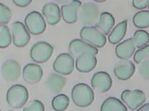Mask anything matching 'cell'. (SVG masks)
<instances>
[{
	"mask_svg": "<svg viewBox=\"0 0 149 111\" xmlns=\"http://www.w3.org/2000/svg\"><path fill=\"white\" fill-rule=\"evenodd\" d=\"M73 103L80 108L90 106L94 100V93L88 85L79 83L73 87L71 93Z\"/></svg>",
	"mask_w": 149,
	"mask_h": 111,
	"instance_id": "6da1fadb",
	"label": "cell"
},
{
	"mask_svg": "<svg viewBox=\"0 0 149 111\" xmlns=\"http://www.w3.org/2000/svg\"><path fill=\"white\" fill-rule=\"evenodd\" d=\"M29 93L27 89L21 84L14 85L8 90L6 101L9 106L13 109H20L28 100Z\"/></svg>",
	"mask_w": 149,
	"mask_h": 111,
	"instance_id": "7a4b0ae2",
	"label": "cell"
},
{
	"mask_svg": "<svg viewBox=\"0 0 149 111\" xmlns=\"http://www.w3.org/2000/svg\"><path fill=\"white\" fill-rule=\"evenodd\" d=\"M100 16V10L97 5L92 2H88L84 3L81 7L78 19L85 27H92L97 23Z\"/></svg>",
	"mask_w": 149,
	"mask_h": 111,
	"instance_id": "3957f363",
	"label": "cell"
},
{
	"mask_svg": "<svg viewBox=\"0 0 149 111\" xmlns=\"http://www.w3.org/2000/svg\"><path fill=\"white\" fill-rule=\"evenodd\" d=\"M82 40L96 47L102 48L107 42L106 36L95 27H84L80 31Z\"/></svg>",
	"mask_w": 149,
	"mask_h": 111,
	"instance_id": "277c9868",
	"label": "cell"
},
{
	"mask_svg": "<svg viewBox=\"0 0 149 111\" xmlns=\"http://www.w3.org/2000/svg\"><path fill=\"white\" fill-rule=\"evenodd\" d=\"M54 51L53 47L48 43L40 41L32 45L30 50L31 58L35 62L43 64L51 57Z\"/></svg>",
	"mask_w": 149,
	"mask_h": 111,
	"instance_id": "5b68a950",
	"label": "cell"
},
{
	"mask_svg": "<svg viewBox=\"0 0 149 111\" xmlns=\"http://www.w3.org/2000/svg\"><path fill=\"white\" fill-rule=\"evenodd\" d=\"M25 26L30 34L38 35L42 34L46 29V23L42 15L38 11H32L24 19Z\"/></svg>",
	"mask_w": 149,
	"mask_h": 111,
	"instance_id": "8992f818",
	"label": "cell"
},
{
	"mask_svg": "<svg viewBox=\"0 0 149 111\" xmlns=\"http://www.w3.org/2000/svg\"><path fill=\"white\" fill-rule=\"evenodd\" d=\"M121 99L131 110L142 106L146 101V95L140 90H125L121 94Z\"/></svg>",
	"mask_w": 149,
	"mask_h": 111,
	"instance_id": "52a82bcc",
	"label": "cell"
},
{
	"mask_svg": "<svg viewBox=\"0 0 149 111\" xmlns=\"http://www.w3.org/2000/svg\"><path fill=\"white\" fill-rule=\"evenodd\" d=\"M11 30L13 44L16 47H23L30 41L31 35L26 26L21 22H14L11 24Z\"/></svg>",
	"mask_w": 149,
	"mask_h": 111,
	"instance_id": "ba28073f",
	"label": "cell"
},
{
	"mask_svg": "<svg viewBox=\"0 0 149 111\" xmlns=\"http://www.w3.org/2000/svg\"><path fill=\"white\" fill-rule=\"evenodd\" d=\"M54 71L63 75L71 74L74 69V58L69 53L60 54L53 63Z\"/></svg>",
	"mask_w": 149,
	"mask_h": 111,
	"instance_id": "9c48e42d",
	"label": "cell"
},
{
	"mask_svg": "<svg viewBox=\"0 0 149 111\" xmlns=\"http://www.w3.org/2000/svg\"><path fill=\"white\" fill-rule=\"evenodd\" d=\"M91 85L93 89L102 93H104L111 89L112 80L107 72L99 71L95 73L93 76Z\"/></svg>",
	"mask_w": 149,
	"mask_h": 111,
	"instance_id": "30bf717a",
	"label": "cell"
},
{
	"mask_svg": "<svg viewBox=\"0 0 149 111\" xmlns=\"http://www.w3.org/2000/svg\"><path fill=\"white\" fill-rule=\"evenodd\" d=\"M42 75L43 71L39 65L28 64L23 69V79L28 84L33 85L38 84L41 80Z\"/></svg>",
	"mask_w": 149,
	"mask_h": 111,
	"instance_id": "8fae6325",
	"label": "cell"
},
{
	"mask_svg": "<svg viewBox=\"0 0 149 111\" xmlns=\"http://www.w3.org/2000/svg\"><path fill=\"white\" fill-rule=\"evenodd\" d=\"M2 76L7 81H16L21 75V66L14 59H8L1 67Z\"/></svg>",
	"mask_w": 149,
	"mask_h": 111,
	"instance_id": "7c38bea8",
	"label": "cell"
},
{
	"mask_svg": "<svg viewBox=\"0 0 149 111\" xmlns=\"http://www.w3.org/2000/svg\"><path fill=\"white\" fill-rule=\"evenodd\" d=\"M69 54L73 58L77 59L86 52H91L95 55L98 53L97 48L80 39H74L70 41L69 45Z\"/></svg>",
	"mask_w": 149,
	"mask_h": 111,
	"instance_id": "4fadbf2b",
	"label": "cell"
},
{
	"mask_svg": "<svg viewBox=\"0 0 149 111\" xmlns=\"http://www.w3.org/2000/svg\"><path fill=\"white\" fill-rule=\"evenodd\" d=\"M77 69L82 73H88L94 69L97 64L96 55L86 52L79 56L76 60Z\"/></svg>",
	"mask_w": 149,
	"mask_h": 111,
	"instance_id": "5bb4252c",
	"label": "cell"
},
{
	"mask_svg": "<svg viewBox=\"0 0 149 111\" xmlns=\"http://www.w3.org/2000/svg\"><path fill=\"white\" fill-rule=\"evenodd\" d=\"M135 71V66L132 61L121 60L115 65L114 73L116 77L122 81L130 79Z\"/></svg>",
	"mask_w": 149,
	"mask_h": 111,
	"instance_id": "9a60e30c",
	"label": "cell"
},
{
	"mask_svg": "<svg viewBox=\"0 0 149 111\" xmlns=\"http://www.w3.org/2000/svg\"><path fill=\"white\" fill-rule=\"evenodd\" d=\"M82 3L80 1H73L69 4L63 5L61 7V13L63 19L68 23H76L78 19V13Z\"/></svg>",
	"mask_w": 149,
	"mask_h": 111,
	"instance_id": "2e32d148",
	"label": "cell"
},
{
	"mask_svg": "<svg viewBox=\"0 0 149 111\" xmlns=\"http://www.w3.org/2000/svg\"><path fill=\"white\" fill-rule=\"evenodd\" d=\"M42 13L49 25H55L61 19V11L58 5L55 3H46L42 7Z\"/></svg>",
	"mask_w": 149,
	"mask_h": 111,
	"instance_id": "e0dca14e",
	"label": "cell"
},
{
	"mask_svg": "<svg viewBox=\"0 0 149 111\" xmlns=\"http://www.w3.org/2000/svg\"><path fill=\"white\" fill-rule=\"evenodd\" d=\"M135 49L134 40L133 38H130L118 44L116 47L115 52L119 59L127 60L134 54Z\"/></svg>",
	"mask_w": 149,
	"mask_h": 111,
	"instance_id": "ac0fdd59",
	"label": "cell"
},
{
	"mask_svg": "<svg viewBox=\"0 0 149 111\" xmlns=\"http://www.w3.org/2000/svg\"><path fill=\"white\" fill-rule=\"evenodd\" d=\"M66 84V79L57 73H52L45 81L47 88L54 94L60 93L63 89Z\"/></svg>",
	"mask_w": 149,
	"mask_h": 111,
	"instance_id": "d6986e66",
	"label": "cell"
},
{
	"mask_svg": "<svg viewBox=\"0 0 149 111\" xmlns=\"http://www.w3.org/2000/svg\"><path fill=\"white\" fill-rule=\"evenodd\" d=\"M115 24V20L113 15L109 12H103L98 22L95 24V27L106 36L110 33Z\"/></svg>",
	"mask_w": 149,
	"mask_h": 111,
	"instance_id": "ffe728a7",
	"label": "cell"
},
{
	"mask_svg": "<svg viewBox=\"0 0 149 111\" xmlns=\"http://www.w3.org/2000/svg\"><path fill=\"white\" fill-rule=\"evenodd\" d=\"M128 26V21L124 20L118 23L111 30L108 36L109 41L112 44H116L120 42L125 37Z\"/></svg>",
	"mask_w": 149,
	"mask_h": 111,
	"instance_id": "44dd1931",
	"label": "cell"
},
{
	"mask_svg": "<svg viewBox=\"0 0 149 111\" xmlns=\"http://www.w3.org/2000/svg\"><path fill=\"white\" fill-rule=\"evenodd\" d=\"M100 111H128V109L127 106L118 98L110 97L102 103Z\"/></svg>",
	"mask_w": 149,
	"mask_h": 111,
	"instance_id": "7402d4cb",
	"label": "cell"
},
{
	"mask_svg": "<svg viewBox=\"0 0 149 111\" xmlns=\"http://www.w3.org/2000/svg\"><path fill=\"white\" fill-rule=\"evenodd\" d=\"M134 26L139 29H144L149 27V10L138 11L133 17Z\"/></svg>",
	"mask_w": 149,
	"mask_h": 111,
	"instance_id": "603a6c76",
	"label": "cell"
},
{
	"mask_svg": "<svg viewBox=\"0 0 149 111\" xmlns=\"http://www.w3.org/2000/svg\"><path fill=\"white\" fill-rule=\"evenodd\" d=\"M69 103V98L66 95L60 94L53 98L52 104L55 111H64L68 108Z\"/></svg>",
	"mask_w": 149,
	"mask_h": 111,
	"instance_id": "cb8c5ba5",
	"label": "cell"
},
{
	"mask_svg": "<svg viewBox=\"0 0 149 111\" xmlns=\"http://www.w3.org/2000/svg\"><path fill=\"white\" fill-rule=\"evenodd\" d=\"M133 39L136 48H141L149 43V33L145 30H137L134 33Z\"/></svg>",
	"mask_w": 149,
	"mask_h": 111,
	"instance_id": "d4e9b609",
	"label": "cell"
},
{
	"mask_svg": "<svg viewBox=\"0 0 149 111\" xmlns=\"http://www.w3.org/2000/svg\"><path fill=\"white\" fill-rule=\"evenodd\" d=\"M0 30V47L1 48H5L11 44V40L13 39L7 26H1Z\"/></svg>",
	"mask_w": 149,
	"mask_h": 111,
	"instance_id": "484cf974",
	"label": "cell"
},
{
	"mask_svg": "<svg viewBox=\"0 0 149 111\" xmlns=\"http://www.w3.org/2000/svg\"><path fill=\"white\" fill-rule=\"evenodd\" d=\"M146 60H149V44L139 48L134 56V60L138 65Z\"/></svg>",
	"mask_w": 149,
	"mask_h": 111,
	"instance_id": "4316f807",
	"label": "cell"
},
{
	"mask_svg": "<svg viewBox=\"0 0 149 111\" xmlns=\"http://www.w3.org/2000/svg\"><path fill=\"white\" fill-rule=\"evenodd\" d=\"M12 17V13L10 8L3 3H0V22L1 26L8 24Z\"/></svg>",
	"mask_w": 149,
	"mask_h": 111,
	"instance_id": "83f0119b",
	"label": "cell"
},
{
	"mask_svg": "<svg viewBox=\"0 0 149 111\" xmlns=\"http://www.w3.org/2000/svg\"><path fill=\"white\" fill-rule=\"evenodd\" d=\"M23 111H45V106L41 101L33 100L26 104Z\"/></svg>",
	"mask_w": 149,
	"mask_h": 111,
	"instance_id": "f1b7e54d",
	"label": "cell"
},
{
	"mask_svg": "<svg viewBox=\"0 0 149 111\" xmlns=\"http://www.w3.org/2000/svg\"><path fill=\"white\" fill-rule=\"evenodd\" d=\"M139 72L144 80H149V60H146L140 64Z\"/></svg>",
	"mask_w": 149,
	"mask_h": 111,
	"instance_id": "f546056e",
	"label": "cell"
},
{
	"mask_svg": "<svg viewBox=\"0 0 149 111\" xmlns=\"http://www.w3.org/2000/svg\"><path fill=\"white\" fill-rule=\"evenodd\" d=\"M132 3L134 8L139 10H142L148 7L149 5V0H143V1L134 0Z\"/></svg>",
	"mask_w": 149,
	"mask_h": 111,
	"instance_id": "4dcf8cb0",
	"label": "cell"
},
{
	"mask_svg": "<svg viewBox=\"0 0 149 111\" xmlns=\"http://www.w3.org/2000/svg\"><path fill=\"white\" fill-rule=\"evenodd\" d=\"M13 3L20 7H25L29 6L31 3L32 0H13Z\"/></svg>",
	"mask_w": 149,
	"mask_h": 111,
	"instance_id": "1f68e13d",
	"label": "cell"
},
{
	"mask_svg": "<svg viewBox=\"0 0 149 111\" xmlns=\"http://www.w3.org/2000/svg\"><path fill=\"white\" fill-rule=\"evenodd\" d=\"M135 111H149V103L142 105L139 109Z\"/></svg>",
	"mask_w": 149,
	"mask_h": 111,
	"instance_id": "d6a6232c",
	"label": "cell"
},
{
	"mask_svg": "<svg viewBox=\"0 0 149 111\" xmlns=\"http://www.w3.org/2000/svg\"><path fill=\"white\" fill-rule=\"evenodd\" d=\"M148 9H149V5H148Z\"/></svg>",
	"mask_w": 149,
	"mask_h": 111,
	"instance_id": "836d02e7",
	"label": "cell"
},
{
	"mask_svg": "<svg viewBox=\"0 0 149 111\" xmlns=\"http://www.w3.org/2000/svg\"><path fill=\"white\" fill-rule=\"evenodd\" d=\"M9 111H14V110H9Z\"/></svg>",
	"mask_w": 149,
	"mask_h": 111,
	"instance_id": "e575fe53",
	"label": "cell"
}]
</instances>
